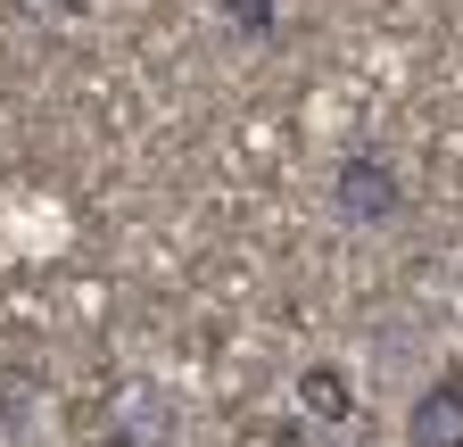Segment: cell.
Listing matches in <instances>:
<instances>
[{"label": "cell", "instance_id": "6da1fadb", "mask_svg": "<svg viewBox=\"0 0 463 447\" xmlns=\"http://www.w3.org/2000/svg\"><path fill=\"white\" fill-rule=\"evenodd\" d=\"M331 215L347 224V233H381V224L405 215V183H397V166L381 149H347L331 166Z\"/></svg>", "mask_w": 463, "mask_h": 447}, {"label": "cell", "instance_id": "7a4b0ae2", "mask_svg": "<svg viewBox=\"0 0 463 447\" xmlns=\"http://www.w3.org/2000/svg\"><path fill=\"white\" fill-rule=\"evenodd\" d=\"M405 447H463V365H439L405 406Z\"/></svg>", "mask_w": 463, "mask_h": 447}, {"label": "cell", "instance_id": "3957f363", "mask_svg": "<svg viewBox=\"0 0 463 447\" xmlns=\"http://www.w3.org/2000/svg\"><path fill=\"white\" fill-rule=\"evenodd\" d=\"M298 406H307L323 431H339L347 414H356V381H347L339 365H307V373H298Z\"/></svg>", "mask_w": 463, "mask_h": 447}, {"label": "cell", "instance_id": "277c9868", "mask_svg": "<svg viewBox=\"0 0 463 447\" xmlns=\"http://www.w3.org/2000/svg\"><path fill=\"white\" fill-rule=\"evenodd\" d=\"M223 17H232V33H273L281 0H223Z\"/></svg>", "mask_w": 463, "mask_h": 447}]
</instances>
